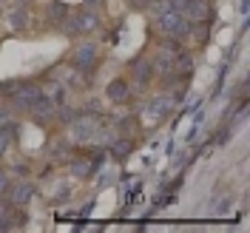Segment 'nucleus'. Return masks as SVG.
<instances>
[{
	"mask_svg": "<svg viewBox=\"0 0 250 233\" xmlns=\"http://www.w3.org/2000/svg\"><path fill=\"white\" fill-rule=\"evenodd\" d=\"M3 188H6V176H0V191H3Z\"/></svg>",
	"mask_w": 250,
	"mask_h": 233,
	"instance_id": "nucleus-11",
	"label": "nucleus"
},
{
	"mask_svg": "<svg viewBox=\"0 0 250 233\" xmlns=\"http://www.w3.org/2000/svg\"><path fill=\"white\" fill-rule=\"evenodd\" d=\"M131 151V142H120V145H114V154H128Z\"/></svg>",
	"mask_w": 250,
	"mask_h": 233,
	"instance_id": "nucleus-8",
	"label": "nucleus"
},
{
	"mask_svg": "<svg viewBox=\"0 0 250 233\" xmlns=\"http://www.w3.org/2000/svg\"><path fill=\"white\" fill-rule=\"evenodd\" d=\"M134 74H137V80L148 83V77H151V68H148V63H145V60H137V63H134Z\"/></svg>",
	"mask_w": 250,
	"mask_h": 233,
	"instance_id": "nucleus-6",
	"label": "nucleus"
},
{
	"mask_svg": "<svg viewBox=\"0 0 250 233\" xmlns=\"http://www.w3.org/2000/svg\"><path fill=\"white\" fill-rule=\"evenodd\" d=\"M108 97H111V100H117V103L128 100V85H125L123 80H114V83L108 85Z\"/></svg>",
	"mask_w": 250,
	"mask_h": 233,
	"instance_id": "nucleus-4",
	"label": "nucleus"
},
{
	"mask_svg": "<svg viewBox=\"0 0 250 233\" xmlns=\"http://www.w3.org/2000/svg\"><path fill=\"white\" fill-rule=\"evenodd\" d=\"M94 57H97V48L88 43V46L77 48V54H74V65H77V68H88V65L94 63Z\"/></svg>",
	"mask_w": 250,
	"mask_h": 233,
	"instance_id": "nucleus-3",
	"label": "nucleus"
},
{
	"mask_svg": "<svg viewBox=\"0 0 250 233\" xmlns=\"http://www.w3.org/2000/svg\"><path fill=\"white\" fill-rule=\"evenodd\" d=\"M131 3H134V6H140V9H145V6H148L151 0H131Z\"/></svg>",
	"mask_w": 250,
	"mask_h": 233,
	"instance_id": "nucleus-10",
	"label": "nucleus"
},
{
	"mask_svg": "<svg viewBox=\"0 0 250 233\" xmlns=\"http://www.w3.org/2000/svg\"><path fill=\"white\" fill-rule=\"evenodd\" d=\"M40 97H43V91H40L37 85H23V88H17V94H15L17 106H26V108H31Z\"/></svg>",
	"mask_w": 250,
	"mask_h": 233,
	"instance_id": "nucleus-1",
	"label": "nucleus"
},
{
	"mask_svg": "<svg viewBox=\"0 0 250 233\" xmlns=\"http://www.w3.org/2000/svg\"><path fill=\"white\" fill-rule=\"evenodd\" d=\"M94 26H97V15H91V12H83V15L74 17V23H71L68 29L74 31V34H85V31H91Z\"/></svg>",
	"mask_w": 250,
	"mask_h": 233,
	"instance_id": "nucleus-2",
	"label": "nucleus"
},
{
	"mask_svg": "<svg viewBox=\"0 0 250 233\" xmlns=\"http://www.w3.org/2000/svg\"><path fill=\"white\" fill-rule=\"evenodd\" d=\"M6 148H9V134H3V131H0V154H3Z\"/></svg>",
	"mask_w": 250,
	"mask_h": 233,
	"instance_id": "nucleus-9",
	"label": "nucleus"
},
{
	"mask_svg": "<svg viewBox=\"0 0 250 233\" xmlns=\"http://www.w3.org/2000/svg\"><path fill=\"white\" fill-rule=\"evenodd\" d=\"M62 17H65V6H62V3H54V6H51V20L60 23Z\"/></svg>",
	"mask_w": 250,
	"mask_h": 233,
	"instance_id": "nucleus-7",
	"label": "nucleus"
},
{
	"mask_svg": "<svg viewBox=\"0 0 250 233\" xmlns=\"http://www.w3.org/2000/svg\"><path fill=\"white\" fill-rule=\"evenodd\" d=\"M29 196H31V188L26 185V182H20V185L15 188V193H12V202L23 205V199H29Z\"/></svg>",
	"mask_w": 250,
	"mask_h": 233,
	"instance_id": "nucleus-5",
	"label": "nucleus"
}]
</instances>
